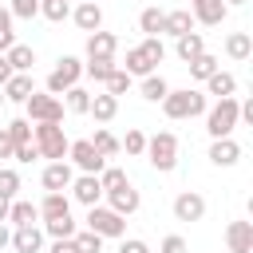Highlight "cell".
I'll use <instances>...</instances> for the list:
<instances>
[{"label":"cell","mask_w":253,"mask_h":253,"mask_svg":"<svg viewBox=\"0 0 253 253\" xmlns=\"http://www.w3.org/2000/svg\"><path fill=\"white\" fill-rule=\"evenodd\" d=\"M210 111V99L202 95V91H190V87H182V91H166V99H162V115L166 119H198V115H206Z\"/></svg>","instance_id":"cell-1"},{"label":"cell","mask_w":253,"mask_h":253,"mask_svg":"<svg viewBox=\"0 0 253 253\" xmlns=\"http://www.w3.org/2000/svg\"><path fill=\"white\" fill-rule=\"evenodd\" d=\"M32 142H36L40 158H47V162H63L67 158V146H71V138L63 134L59 123H36L32 126Z\"/></svg>","instance_id":"cell-2"},{"label":"cell","mask_w":253,"mask_h":253,"mask_svg":"<svg viewBox=\"0 0 253 253\" xmlns=\"http://www.w3.org/2000/svg\"><path fill=\"white\" fill-rule=\"evenodd\" d=\"M142 154H146V162H150L158 174H170V170L178 166V134H174V130H158V134H150Z\"/></svg>","instance_id":"cell-3"},{"label":"cell","mask_w":253,"mask_h":253,"mask_svg":"<svg viewBox=\"0 0 253 253\" xmlns=\"http://www.w3.org/2000/svg\"><path fill=\"white\" fill-rule=\"evenodd\" d=\"M206 130H210V138H233V130H237V95L217 99L206 111Z\"/></svg>","instance_id":"cell-4"},{"label":"cell","mask_w":253,"mask_h":253,"mask_svg":"<svg viewBox=\"0 0 253 253\" xmlns=\"http://www.w3.org/2000/svg\"><path fill=\"white\" fill-rule=\"evenodd\" d=\"M79 79H83V63H79L75 55H59V63L51 67V75L43 79V91L59 99V95H63V91H71Z\"/></svg>","instance_id":"cell-5"},{"label":"cell","mask_w":253,"mask_h":253,"mask_svg":"<svg viewBox=\"0 0 253 253\" xmlns=\"http://www.w3.org/2000/svg\"><path fill=\"white\" fill-rule=\"evenodd\" d=\"M24 111H28V123H63V99H55L47 91H32Z\"/></svg>","instance_id":"cell-6"},{"label":"cell","mask_w":253,"mask_h":253,"mask_svg":"<svg viewBox=\"0 0 253 253\" xmlns=\"http://www.w3.org/2000/svg\"><path fill=\"white\" fill-rule=\"evenodd\" d=\"M87 229L99 233L103 241H107V237H126V217H119V213L107 210V206H91V210H87Z\"/></svg>","instance_id":"cell-7"},{"label":"cell","mask_w":253,"mask_h":253,"mask_svg":"<svg viewBox=\"0 0 253 253\" xmlns=\"http://www.w3.org/2000/svg\"><path fill=\"white\" fill-rule=\"evenodd\" d=\"M67 158L79 166V174H99V170L107 166V158L91 146V138H75V142L67 146Z\"/></svg>","instance_id":"cell-8"},{"label":"cell","mask_w":253,"mask_h":253,"mask_svg":"<svg viewBox=\"0 0 253 253\" xmlns=\"http://www.w3.org/2000/svg\"><path fill=\"white\" fill-rule=\"evenodd\" d=\"M71 178H75V170H71V162L63 158V162H47V166H43L40 186H43L47 194H63V190L71 186Z\"/></svg>","instance_id":"cell-9"},{"label":"cell","mask_w":253,"mask_h":253,"mask_svg":"<svg viewBox=\"0 0 253 253\" xmlns=\"http://www.w3.org/2000/svg\"><path fill=\"white\" fill-rule=\"evenodd\" d=\"M67 190H71V198H75L79 206H87V210L103 202V186H99V178H95V174H79V178H71V186H67Z\"/></svg>","instance_id":"cell-10"},{"label":"cell","mask_w":253,"mask_h":253,"mask_svg":"<svg viewBox=\"0 0 253 253\" xmlns=\"http://www.w3.org/2000/svg\"><path fill=\"white\" fill-rule=\"evenodd\" d=\"M174 217H178V221H202V217H206V198H202L198 190H182V194L174 198Z\"/></svg>","instance_id":"cell-11"},{"label":"cell","mask_w":253,"mask_h":253,"mask_svg":"<svg viewBox=\"0 0 253 253\" xmlns=\"http://www.w3.org/2000/svg\"><path fill=\"white\" fill-rule=\"evenodd\" d=\"M190 16H194V24L217 28V24L229 16V8H225L221 0H190Z\"/></svg>","instance_id":"cell-12"},{"label":"cell","mask_w":253,"mask_h":253,"mask_svg":"<svg viewBox=\"0 0 253 253\" xmlns=\"http://www.w3.org/2000/svg\"><path fill=\"white\" fill-rule=\"evenodd\" d=\"M103 198H107V210H115L119 217H130V213L142 206V198H138V190H134L130 182H126L123 190H111V194H103Z\"/></svg>","instance_id":"cell-13"},{"label":"cell","mask_w":253,"mask_h":253,"mask_svg":"<svg viewBox=\"0 0 253 253\" xmlns=\"http://www.w3.org/2000/svg\"><path fill=\"white\" fill-rule=\"evenodd\" d=\"M115 51H119V36L115 32H91L87 36V59H115Z\"/></svg>","instance_id":"cell-14"},{"label":"cell","mask_w":253,"mask_h":253,"mask_svg":"<svg viewBox=\"0 0 253 253\" xmlns=\"http://www.w3.org/2000/svg\"><path fill=\"white\" fill-rule=\"evenodd\" d=\"M225 245H229V253H253V221H229Z\"/></svg>","instance_id":"cell-15"},{"label":"cell","mask_w":253,"mask_h":253,"mask_svg":"<svg viewBox=\"0 0 253 253\" xmlns=\"http://www.w3.org/2000/svg\"><path fill=\"white\" fill-rule=\"evenodd\" d=\"M71 20H75V28H83V32L91 36V32H99V28H103V8H99L95 0H83V4H75V8H71Z\"/></svg>","instance_id":"cell-16"},{"label":"cell","mask_w":253,"mask_h":253,"mask_svg":"<svg viewBox=\"0 0 253 253\" xmlns=\"http://www.w3.org/2000/svg\"><path fill=\"white\" fill-rule=\"evenodd\" d=\"M210 162H213V166H237V162H241V142H233V138H213V142H210Z\"/></svg>","instance_id":"cell-17"},{"label":"cell","mask_w":253,"mask_h":253,"mask_svg":"<svg viewBox=\"0 0 253 253\" xmlns=\"http://www.w3.org/2000/svg\"><path fill=\"white\" fill-rule=\"evenodd\" d=\"M12 249H16V253H40V249H43V229H40V225H20V229H12Z\"/></svg>","instance_id":"cell-18"},{"label":"cell","mask_w":253,"mask_h":253,"mask_svg":"<svg viewBox=\"0 0 253 253\" xmlns=\"http://www.w3.org/2000/svg\"><path fill=\"white\" fill-rule=\"evenodd\" d=\"M4 59H8L12 75H32V63H36V47H28V43H12V47L4 51Z\"/></svg>","instance_id":"cell-19"},{"label":"cell","mask_w":253,"mask_h":253,"mask_svg":"<svg viewBox=\"0 0 253 253\" xmlns=\"http://www.w3.org/2000/svg\"><path fill=\"white\" fill-rule=\"evenodd\" d=\"M194 32V16H190V8H174V12H166V20H162V36H190Z\"/></svg>","instance_id":"cell-20"},{"label":"cell","mask_w":253,"mask_h":253,"mask_svg":"<svg viewBox=\"0 0 253 253\" xmlns=\"http://www.w3.org/2000/svg\"><path fill=\"white\" fill-rule=\"evenodd\" d=\"M0 91H4V103H20V107H24V103H28V95L36 91V79H32V75H12Z\"/></svg>","instance_id":"cell-21"},{"label":"cell","mask_w":253,"mask_h":253,"mask_svg":"<svg viewBox=\"0 0 253 253\" xmlns=\"http://www.w3.org/2000/svg\"><path fill=\"white\" fill-rule=\"evenodd\" d=\"M8 221L20 229V225H36L40 221V210H36V202H28V198H12V206H8Z\"/></svg>","instance_id":"cell-22"},{"label":"cell","mask_w":253,"mask_h":253,"mask_svg":"<svg viewBox=\"0 0 253 253\" xmlns=\"http://www.w3.org/2000/svg\"><path fill=\"white\" fill-rule=\"evenodd\" d=\"M202 51H206V40H202V32H190V36H178V40H174V55H178L182 63L198 59Z\"/></svg>","instance_id":"cell-23"},{"label":"cell","mask_w":253,"mask_h":253,"mask_svg":"<svg viewBox=\"0 0 253 253\" xmlns=\"http://www.w3.org/2000/svg\"><path fill=\"white\" fill-rule=\"evenodd\" d=\"M233 91H237V79H233L229 71H221V67H217V71L206 79V91H202V95H213V99H229Z\"/></svg>","instance_id":"cell-24"},{"label":"cell","mask_w":253,"mask_h":253,"mask_svg":"<svg viewBox=\"0 0 253 253\" xmlns=\"http://www.w3.org/2000/svg\"><path fill=\"white\" fill-rule=\"evenodd\" d=\"M225 55L237 59V63L249 59V55H253V36H249V32H229V36H225Z\"/></svg>","instance_id":"cell-25"},{"label":"cell","mask_w":253,"mask_h":253,"mask_svg":"<svg viewBox=\"0 0 253 253\" xmlns=\"http://www.w3.org/2000/svg\"><path fill=\"white\" fill-rule=\"evenodd\" d=\"M36 210H40L43 221H47V217H63V213H71V198H67V194H43V202H40Z\"/></svg>","instance_id":"cell-26"},{"label":"cell","mask_w":253,"mask_h":253,"mask_svg":"<svg viewBox=\"0 0 253 253\" xmlns=\"http://www.w3.org/2000/svg\"><path fill=\"white\" fill-rule=\"evenodd\" d=\"M123 71H126L130 79H134V75H138V79H146V75H154V63L146 59V51H142V47H130V51H126V67H123Z\"/></svg>","instance_id":"cell-27"},{"label":"cell","mask_w":253,"mask_h":253,"mask_svg":"<svg viewBox=\"0 0 253 253\" xmlns=\"http://www.w3.org/2000/svg\"><path fill=\"white\" fill-rule=\"evenodd\" d=\"M87 115H95L99 123H111V119L119 115V99L107 95V91H103V95H91V111H87Z\"/></svg>","instance_id":"cell-28"},{"label":"cell","mask_w":253,"mask_h":253,"mask_svg":"<svg viewBox=\"0 0 253 253\" xmlns=\"http://www.w3.org/2000/svg\"><path fill=\"white\" fill-rule=\"evenodd\" d=\"M186 67H190V75H194L198 83H206V79L221 67V59H217V55H210V51H202V55H198V59H190Z\"/></svg>","instance_id":"cell-29"},{"label":"cell","mask_w":253,"mask_h":253,"mask_svg":"<svg viewBox=\"0 0 253 253\" xmlns=\"http://www.w3.org/2000/svg\"><path fill=\"white\" fill-rule=\"evenodd\" d=\"M75 221H71V213H63V217H47L43 221V237H51V241H59V237H75Z\"/></svg>","instance_id":"cell-30"},{"label":"cell","mask_w":253,"mask_h":253,"mask_svg":"<svg viewBox=\"0 0 253 253\" xmlns=\"http://www.w3.org/2000/svg\"><path fill=\"white\" fill-rule=\"evenodd\" d=\"M162 20H166V12L150 4V8L138 12V32H146V36H162Z\"/></svg>","instance_id":"cell-31"},{"label":"cell","mask_w":253,"mask_h":253,"mask_svg":"<svg viewBox=\"0 0 253 253\" xmlns=\"http://www.w3.org/2000/svg\"><path fill=\"white\" fill-rule=\"evenodd\" d=\"M138 91H142V99H146V103H162V99H166V91H170V83L154 71V75H146V79H142V87H138Z\"/></svg>","instance_id":"cell-32"},{"label":"cell","mask_w":253,"mask_h":253,"mask_svg":"<svg viewBox=\"0 0 253 253\" xmlns=\"http://www.w3.org/2000/svg\"><path fill=\"white\" fill-rule=\"evenodd\" d=\"M95 178H99V186H103V194H111V190H123V186L130 182L123 166H103V170H99Z\"/></svg>","instance_id":"cell-33"},{"label":"cell","mask_w":253,"mask_h":253,"mask_svg":"<svg viewBox=\"0 0 253 253\" xmlns=\"http://www.w3.org/2000/svg\"><path fill=\"white\" fill-rule=\"evenodd\" d=\"M40 16L51 24H63L71 20V0H40Z\"/></svg>","instance_id":"cell-34"},{"label":"cell","mask_w":253,"mask_h":253,"mask_svg":"<svg viewBox=\"0 0 253 253\" xmlns=\"http://www.w3.org/2000/svg\"><path fill=\"white\" fill-rule=\"evenodd\" d=\"M91 146H95V150H99L103 158H115V154H119V138H115V134H111L107 126H99V130L91 134Z\"/></svg>","instance_id":"cell-35"},{"label":"cell","mask_w":253,"mask_h":253,"mask_svg":"<svg viewBox=\"0 0 253 253\" xmlns=\"http://www.w3.org/2000/svg\"><path fill=\"white\" fill-rule=\"evenodd\" d=\"M63 95H67V111H71V115H87V111H91V91H83L79 83H75L71 91H63Z\"/></svg>","instance_id":"cell-36"},{"label":"cell","mask_w":253,"mask_h":253,"mask_svg":"<svg viewBox=\"0 0 253 253\" xmlns=\"http://www.w3.org/2000/svg\"><path fill=\"white\" fill-rule=\"evenodd\" d=\"M111 71H115V59H87L83 63V75H91L95 83H107Z\"/></svg>","instance_id":"cell-37"},{"label":"cell","mask_w":253,"mask_h":253,"mask_svg":"<svg viewBox=\"0 0 253 253\" xmlns=\"http://www.w3.org/2000/svg\"><path fill=\"white\" fill-rule=\"evenodd\" d=\"M119 150H126L130 158H142V150H146V134H142L138 126H130V130H126V138L119 142Z\"/></svg>","instance_id":"cell-38"},{"label":"cell","mask_w":253,"mask_h":253,"mask_svg":"<svg viewBox=\"0 0 253 253\" xmlns=\"http://www.w3.org/2000/svg\"><path fill=\"white\" fill-rule=\"evenodd\" d=\"M71 241H75V249H79V253H103V237H99V233H91V229H75V237H71Z\"/></svg>","instance_id":"cell-39"},{"label":"cell","mask_w":253,"mask_h":253,"mask_svg":"<svg viewBox=\"0 0 253 253\" xmlns=\"http://www.w3.org/2000/svg\"><path fill=\"white\" fill-rule=\"evenodd\" d=\"M20 194V170H12V166H0V198H16Z\"/></svg>","instance_id":"cell-40"},{"label":"cell","mask_w":253,"mask_h":253,"mask_svg":"<svg viewBox=\"0 0 253 253\" xmlns=\"http://www.w3.org/2000/svg\"><path fill=\"white\" fill-rule=\"evenodd\" d=\"M12 20H36L40 16V0H8Z\"/></svg>","instance_id":"cell-41"},{"label":"cell","mask_w":253,"mask_h":253,"mask_svg":"<svg viewBox=\"0 0 253 253\" xmlns=\"http://www.w3.org/2000/svg\"><path fill=\"white\" fill-rule=\"evenodd\" d=\"M138 47H142V51H146V59H150V63H154V67H158V63H162V59H166V43H162V40H158V36H146V40H142V43H138Z\"/></svg>","instance_id":"cell-42"},{"label":"cell","mask_w":253,"mask_h":253,"mask_svg":"<svg viewBox=\"0 0 253 253\" xmlns=\"http://www.w3.org/2000/svg\"><path fill=\"white\" fill-rule=\"evenodd\" d=\"M126 91H130V75H126L123 67H115V71H111V79H107V95H115V99H119V95H126Z\"/></svg>","instance_id":"cell-43"},{"label":"cell","mask_w":253,"mask_h":253,"mask_svg":"<svg viewBox=\"0 0 253 253\" xmlns=\"http://www.w3.org/2000/svg\"><path fill=\"white\" fill-rule=\"evenodd\" d=\"M12 43H16V32H12V12H8V8H0V55H4Z\"/></svg>","instance_id":"cell-44"},{"label":"cell","mask_w":253,"mask_h":253,"mask_svg":"<svg viewBox=\"0 0 253 253\" xmlns=\"http://www.w3.org/2000/svg\"><path fill=\"white\" fill-rule=\"evenodd\" d=\"M8 134H12L16 146H24V142H32V123H28V119H12V123H8Z\"/></svg>","instance_id":"cell-45"},{"label":"cell","mask_w":253,"mask_h":253,"mask_svg":"<svg viewBox=\"0 0 253 253\" xmlns=\"http://www.w3.org/2000/svg\"><path fill=\"white\" fill-rule=\"evenodd\" d=\"M158 253H190V245H186V237H178V233H170V237H162V245H158Z\"/></svg>","instance_id":"cell-46"},{"label":"cell","mask_w":253,"mask_h":253,"mask_svg":"<svg viewBox=\"0 0 253 253\" xmlns=\"http://www.w3.org/2000/svg\"><path fill=\"white\" fill-rule=\"evenodd\" d=\"M12 158L28 166V162H36V158H40V150H36V142H24V146H16V150H12Z\"/></svg>","instance_id":"cell-47"},{"label":"cell","mask_w":253,"mask_h":253,"mask_svg":"<svg viewBox=\"0 0 253 253\" xmlns=\"http://www.w3.org/2000/svg\"><path fill=\"white\" fill-rule=\"evenodd\" d=\"M119 253H150V245H146L142 237H123V245H119Z\"/></svg>","instance_id":"cell-48"},{"label":"cell","mask_w":253,"mask_h":253,"mask_svg":"<svg viewBox=\"0 0 253 253\" xmlns=\"http://www.w3.org/2000/svg\"><path fill=\"white\" fill-rule=\"evenodd\" d=\"M12 150H16V142H12L8 126H0V158H12Z\"/></svg>","instance_id":"cell-49"},{"label":"cell","mask_w":253,"mask_h":253,"mask_svg":"<svg viewBox=\"0 0 253 253\" xmlns=\"http://www.w3.org/2000/svg\"><path fill=\"white\" fill-rule=\"evenodd\" d=\"M47 253H79V249H75V241H71V237H59V241H51V249H47Z\"/></svg>","instance_id":"cell-50"},{"label":"cell","mask_w":253,"mask_h":253,"mask_svg":"<svg viewBox=\"0 0 253 253\" xmlns=\"http://www.w3.org/2000/svg\"><path fill=\"white\" fill-rule=\"evenodd\" d=\"M12 245V229H8V221H0V249H8Z\"/></svg>","instance_id":"cell-51"},{"label":"cell","mask_w":253,"mask_h":253,"mask_svg":"<svg viewBox=\"0 0 253 253\" xmlns=\"http://www.w3.org/2000/svg\"><path fill=\"white\" fill-rule=\"evenodd\" d=\"M8 79H12V67H8V59H4V55H0V87H4V83H8Z\"/></svg>","instance_id":"cell-52"},{"label":"cell","mask_w":253,"mask_h":253,"mask_svg":"<svg viewBox=\"0 0 253 253\" xmlns=\"http://www.w3.org/2000/svg\"><path fill=\"white\" fill-rule=\"evenodd\" d=\"M8 206H12V202H8V198H0V221H8Z\"/></svg>","instance_id":"cell-53"},{"label":"cell","mask_w":253,"mask_h":253,"mask_svg":"<svg viewBox=\"0 0 253 253\" xmlns=\"http://www.w3.org/2000/svg\"><path fill=\"white\" fill-rule=\"evenodd\" d=\"M225 8H241V4H249V0H221Z\"/></svg>","instance_id":"cell-54"},{"label":"cell","mask_w":253,"mask_h":253,"mask_svg":"<svg viewBox=\"0 0 253 253\" xmlns=\"http://www.w3.org/2000/svg\"><path fill=\"white\" fill-rule=\"evenodd\" d=\"M0 107H4V91H0Z\"/></svg>","instance_id":"cell-55"}]
</instances>
